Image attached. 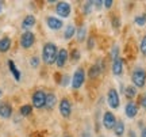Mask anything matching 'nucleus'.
Here are the masks:
<instances>
[{"label": "nucleus", "mask_w": 146, "mask_h": 137, "mask_svg": "<svg viewBox=\"0 0 146 137\" xmlns=\"http://www.w3.org/2000/svg\"><path fill=\"white\" fill-rule=\"evenodd\" d=\"M58 54V47L56 43L53 42H46L42 47V61L46 65H52L56 64Z\"/></svg>", "instance_id": "nucleus-1"}, {"label": "nucleus", "mask_w": 146, "mask_h": 137, "mask_svg": "<svg viewBox=\"0 0 146 137\" xmlns=\"http://www.w3.org/2000/svg\"><path fill=\"white\" fill-rule=\"evenodd\" d=\"M85 72H87V71H85L83 67H78V68L73 72V76H72V79H70V86H72L73 90H80L84 86L85 78H87Z\"/></svg>", "instance_id": "nucleus-2"}, {"label": "nucleus", "mask_w": 146, "mask_h": 137, "mask_svg": "<svg viewBox=\"0 0 146 137\" xmlns=\"http://www.w3.org/2000/svg\"><path fill=\"white\" fill-rule=\"evenodd\" d=\"M131 82H133V86L135 88H142L145 87L146 84V71L141 67L138 68H134V71L131 72Z\"/></svg>", "instance_id": "nucleus-3"}, {"label": "nucleus", "mask_w": 146, "mask_h": 137, "mask_svg": "<svg viewBox=\"0 0 146 137\" xmlns=\"http://www.w3.org/2000/svg\"><path fill=\"white\" fill-rule=\"evenodd\" d=\"M31 103L35 109H43L46 103V92L43 90H36L31 96Z\"/></svg>", "instance_id": "nucleus-4"}, {"label": "nucleus", "mask_w": 146, "mask_h": 137, "mask_svg": "<svg viewBox=\"0 0 146 137\" xmlns=\"http://www.w3.org/2000/svg\"><path fill=\"white\" fill-rule=\"evenodd\" d=\"M58 110L64 118H70L72 116V102L68 98H62L58 102Z\"/></svg>", "instance_id": "nucleus-5"}, {"label": "nucleus", "mask_w": 146, "mask_h": 137, "mask_svg": "<svg viewBox=\"0 0 146 137\" xmlns=\"http://www.w3.org/2000/svg\"><path fill=\"white\" fill-rule=\"evenodd\" d=\"M56 14L61 18H69L72 14V5L68 1H58L56 3Z\"/></svg>", "instance_id": "nucleus-6"}, {"label": "nucleus", "mask_w": 146, "mask_h": 137, "mask_svg": "<svg viewBox=\"0 0 146 137\" xmlns=\"http://www.w3.org/2000/svg\"><path fill=\"white\" fill-rule=\"evenodd\" d=\"M116 117L112 111H104L103 113V117H102V124H103V126L107 129V130H112L114 126L116 125Z\"/></svg>", "instance_id": "nucleus-7"}, {"label": "nucleus", "mask_w": 146, "mask_h": 137, "mask_svg": "<svg viewBox=\"0 0 146 137\" xmlns=\"http://www.w3.org/2000/svg\"><path fill=\"white\" fill-rule=\"evenodd\" d=\"M107 103L111 109H118L120 106V96L116 88H110L107 92Z\"/></svg>", "instance_id": "nucleus-8"}, {"label": "nucleus", "mask_w": 146, "mask_h": 137, "mask_svg": "<svg viewBox=\"0 0 146 137\" xmlns=\"http://www.w3.org/2000/svg\"><path fill=\"white\" fill-rule=\"evenodd\" d=\"M35 43V35L31 31H25L21 37V46L23 49H30Z\"/></svg>", "instance_id": "nucleus-9"}, {"label": "nucleus", "mask_w": 146, "mask_h": 137, "mask_svg": "<svg viewBox=\"0 0 146 137\" xmlns=\"http://www.w3.org/2000/svg\"><path fill=\"white\" fill-rule=\"evenodd\" d=\"M46 25L47 27L50 29V30H54V31H57V30H61L64 27V22L62 19H60L57 16H47L46 18Z\"/></svg>", "instance_id": "nucleus-10"}, {"label": "nucleus", "mask_w": 146, "mask_h": 137, "mask_svg": "<svg viewBox=\"0 0 146 137\" xmlns=\"http://www.w3.org/2000/svg\"><path fill=\"white\" fill-rule=\"evenodd\" d=\"M123 69H125V60L122 57L116 58L111 64V71L114 76H122L123 75Z\"/></svg>", "instance_id": "nucleus-11"}, {"label": "nucleus", "mask_w": 146, "mask_h": 137, "mask_svg": "<svg viewBox=\"0 0 146 137\" xmlns=\"http://www.w3.org/2000/svg\"><path fill=\"white\" fill-rule=\"evenodd\" d=\"M69 60V52L65 49V47H61L58 49V54H57V60H56V65L61 69L65 67V64L68 63Z\"/></svg>", "instance_id": "nucleus-12"}, {"label": "nucleus", "mask_w": 146, "mask_h": 137, "mask_svg": "<svg viewBox=\"0 0 146 137\" xmlns=\"http://www.w3.org/2000/svg\"><path fill=\"white\" fill-rule=\"evenodd\" d=\"M138 103L134 100H129L125 106V114L127 118H135L138 114Z\"/></svg>", "instance_id": "nucleus-13"}, {"label": "nucleus", "mask_w": 146, "mask_h": 137, "mask_svg": "<svg viewBox=\"0 0 146 137\" xmlns=\"http://www.w3.org/2000/svg\"><path fill=\"white\" fill-rule=\"evenodd\" d=\"M11 116H12V106L7 102H0V117L7 120L11 118Z\"/></svg>", "instance_id": "nucleus-14"}, {"label": "nucleus", "mask_w": 146, "mask_h": 137, "mask_svg": "<svg viewBox=\"0 0 146 137\" xmlns=\"http://www.w3.org/2000/svg\"><path fill=\"white\" fill-rule=\"evenodd\" d=\"M36 23V19H35V16L34 15H27L25 16V19L22 21V29L23 30H26V31H29L31 27H34V25Z\"/></svg>", "instance_id": "nucleus-15"}, {"label": "nucleus", "mask_w": 146, "mask_h": 137, "mask_svg": "<svg viewBox=\"0 0 146 137\" xmlns=\"http://www.w3.org/2000/svg\"><path fill=\"white\" fill-rule=\"evenodd\" d=\"M102 74H103V71L100 69V67L96 63H95L94 65H91L88 69V78L91 80H96Z\"/></svg>", "instance_id": "nucleus-16"}, {"label": "nucleus", "mask_w": 146, "mask_h": 137, "mask_svg": "<svg viewBox=\"0 0 146 137\" xmlns=\"http://www.w3.org/2000/svg\"><path fill=\"white\" fill-rule=\"evenodd\" d=\"M57 105V96L54 92H49L46 94V103H45V107L47 110H53Z\"/></svg>", "instance_id": "nucleus-17"}, {"label": "nucleus", "mask_w": 146, "mask_h": 137, "mask_svg": "<svg viewBox=\"0 0 146 137\" xmlns=\"http://www.w3.org/2000/svg\"><path fill=\"white\" fill-rule=\"evenodd\" d=\"M11 43H12V41H11L10 37L0 38V53L8 52V50L11 49Z\"/></svg>", "instance_id": "nucleus-18"}, {"label": "nucleus", "mask_w": 146, "mask_h": 137, "mask_svg": "<svg viewBox=\"0 0 146 137\" xmlns=\"http://www.w3.org/2000/svg\"><path fill=\"white\" fill-rule=\"evenodd\" d=\"M8 67H10V71H11V74H12V76H14V79H15L16 82H21V78H22L21 71L16 68L15 63H14L12 60H8Z\"/></svg>", "instance_id": "nucleus-19"}, {"label": "nucleus", "mask_w": 146, "mask_h": 137, "mask_svg": "<svg viewBox=\"0 0 146 137\" xmlns=\"http://www.w3.org/2000/svg\"><path fill=\"white\" fill-rule=\"evenodd\" d=\"M123 92H125V96L127 98V99H130L133 100L134 98L137 96V88L134 87V86H126L125 87V90H123Z\"/></svg>", "instance_id": "nucleus-20"}, {"label": "nucleus", "mask_w": 146, "mask_h": 137, "mask_svg": "<svg viewBox=\"0 0 146 137\" xmlns=\"http://www.w3.org/2000/svg\"><path fill=\"white\" fill-rule=\"evenodd\" d=\"M76 39H77V42H83L87 39V27L84 25L76 30Z\"/></svg>", "instance_id": "nucleus-21"}, {"label": "nucleus", "mask_w": 146, "mask_h": 137, "mask_svg": "<svg viewBox=\"0 0 146 137\" xmlns=\"http://www.w3.org/2000/svg\"><path fill=\"white\" fill-rule=\"evenodd\" d=\"M74 35H76V27H74V25H68V26L65 27V30H64V38L69 41Z\"/></svg>", "instance_id": "nucleus-22"}, {"label": "nucleus", "mask_w": 146, "mask_h": 137, "mask_svg": "<svg viewBox=\"0 0 146 137\" xmlns=\"http://www.w3.org/2000/svg\"><path fill=\"white\" fill-rule=\"evenodd\" d=\"M114 133L116 137H122L123 134H125L126 132V128H125V124H123V121H116V125L114 126Z\"/></svg>", "instance_id": "nucleus-23"}, {"label": "nucleus", "mask_w": 146, "mask_h": 137, "mask_svg": "<svg viewBox=\"0 0 146 137\" xmlns=\"http://www.w3.org/2000/svg\"><path fill=\"white\" fill-rule=\"evenodd\" d=\"M94 10V0H89V1H85L81 7V11H83L84 15H89L91 11Z\"/></svg>", "instance_id": "nucleus-24"}, {"label": "nucleus", "mask_w": 146, "mask_h": 137, "mask_svg": "<svg viewBox=\"0 0 146 137\" xmlns=\"http://www.w3.org/2000/svg\"><path fill=\"white\" fill-rule=\"evenodd\" d=\"M80 57H81V53H80V50H78L77 47L72 49L70 53H69V58H70L72 63H77L78 60H80Z\"/></svg>", "instance_id": "nucleus-25"}, {"label": "nucleus", "mask_w": 146, "mask_h": 137, "mask_svg": "<svg viewBox=\"0 0 146 137\" xmlns=\"http://www.w3.org/2000/svg\"><path fill=\"white\" fill-rule=\"evenodd\" d=\"M19 111H21V116L29 117L33 113V106H30V105H23V106H21Z\"/></svg>", "instance_id": "nucleus-26"}, {"label": "nucleus", "mask_w": 146, "mask_h": 137, "mask_svg": "<svg viewBox=\"0 0 146 137\" xmlns=\"http://www.w3.org/2000/svg\"><path fill=\"white\" fill-rule=\"evenodd\" d=\"M119 46L118 45H114V46L111 47V52H110V57H111V60L114 61V60H116V58H119Z\"/></svg>", "instance_id": "nucleus-27"}, {"label": "nucleus", "mask_w": 146, "mask_h": 137, "mask_svg": "<svg viewBox=\"0 0 146 137\" xmlns=\"http://www.w3.org/2000/svg\"><path fill=\"white\" fill-rule=\"evenodd\" d=\"M134 23L138 25V26H145L146 25V14H142V15H138L134 18Z\"/></svg>", "instance_id": "nucleus-28"}, {"label": "nucleus", "mask_w": 146, "mask_h": 137, "mask_svg": "<svg viewBox=\"0 0 146 137\" xmlns=\"http://www.w3.org/2000/svg\"><path fill=\"white\" fill-rule=\"evenodd\" d=\"M95 46H96V38H95L94 35L87 37V49H88V50H92Z\"/></svg>", "instance_id": "nucleus-29"}, {"label": "nucleus", "mask_w": 146, "mask_h": 137, "mask_svg": "<svg viewBox=\"0 0 146 137\" xmlns=\"http://www.w3.org/2000/svg\"><path fill=\"white\" fill-rule=\"evenodd\" d=\"M70 76L69 75H64L62 78H61V80H60V84L62 86V87H66L68 84H70Z\"/></svg>", "instance_id": "nucleus-30"}, {"label": "nucleus", "mask_w": 146, "mask_h": 137, "mask_svg": "<svg viewBox=\"0 0 146 137\" xmlns=\"http://www.w3.org/2000/svg\"><path fill=\"white\" fill-rule=\"evenodd\" d=\"M139 50H141V53L146 57V35H145L143 38H142L141 45H139Z\"/></svg>", "instance_id": "nucleus-31"}, {"label": "nucleus", "mask_w": 146, "mask_h": 137, "mask_svg": "<svg viewBox=\"0 0 146 137\" xmlns=\"http://www.w3.org/2000/svg\"><path fill=\"white\" fill-rule=\"evenodd\" d=\"M111 22H112V27L114 29H119L120 27V21H119V16H112V19H111Z\"/></svg>", "instance_id": "nucleus-32"}, {"label": "nucleus", "mask_w": 146, "mask_h": 137, "mask_svg": "<svg viewBox=\"0 0 146 137\" xmlns=\"http://www.w3.org/2000/svg\"><path fill=\"white\" fill-rule=\"evenodd\" d=\"M138 105L142 106L143 109H146V92H143V94L139 96V100H138Z\"/></svg>", "instance_id": "nucleus-33"}, {"label": "nucleus", "mask_w": 146, "mask_h": 137, "mask_svg": "<svg viewBox=\"0 0 146 137\" xmlns=\"http://www.w3.org/2000/svg\"><path fill=\"white\" fill-rule=\"evenodd\" d=\"M30 65H31L33 68H36V67L39 65V58L36 57V56L31 57V58H30Z\"/></svg>", "instance_id": "nucleus-34"}, {"label": "nucleus", "mask_w": 146, "mask_h": 137, "mask_svg": "<svg viewBox=\"0 0 146 137\" xmlns=\"http://www.w3.org/2000/svg\"><path fill=\"white\" fill-rule=\"evenodd\" d=\"M112 4H114L112 0H103V7H106L107 10H110V8L112 7Z\"/></svg>", "instance_id": "nucleus-35"}, {"label": "nucleus", "mask_w": 146, "mask_h": 137, "mask_svg": "<svg viewBox=\"0 0 146 137\" xmlns=\"http://www.w3.org/2000/svg\"><path fill=\"white\" fill-rule=\"evenodd\" d=\"M103 7V0H96V1H94V8H96V10H100Z\"/></svg>", "instance_id": "nucleus-36"}, {"label": "nucleus", "mask_w": 146, "mask_h": 137, "mask_svg": "<svg viewBox=\"0 0 146 137\" xmlns=\"http://www.w3.org/2000/svg\"><path fill=\"white\" fill-rule=\"evenodd\" d=\"M81 137H91V132H84V133H81Z\"/></svg>", "instance_id": "nucleus-37"}, {"label": "nucleus", "mask_w": 146, "mask_h": 137, "mask_svg": "<svg viewBox=\"0 0 146 137\" xmlns=\"http://www.w3.org/2000/svg\"><path fill=\"white\" fill-rule=\"evenodd\" d=\"M141 137H146V126L142 128V132H141Z\"/></svg>", "instance_id": "nucleus-38"}, {"label": "nucleus", "mask_w": 146, "mask_h": 137, "mask_svg": "<svg viewBox=\"0 0 146 137\" xmlns=\"http://www.w3.org/2000/svg\"><path fill=\"white\" fill-rule=\"evenodd\" d=\"M129 137H137L134 130H129Z\"/></svg>", "instance_id": "nucleus-39"}, {"label": "nucleus", "mask_w": 146, "mask_h": 137, "mask_svg": "<svg viewBox=\"0 0 146 137\" xmlns=\"http://www.w3.org/2000/svg\"><path fill=\"white\" fill-rule=\"evenodd\" d=\"M3 10V1H0V11Z\"/></svg>", "instance_id": "nucleus-40"}, {"label": "nucleus", "mask_w": 146, "mask_h": 137, "mask_svg": "<svg viewBox=\"0 0 146 137\" xmlns=\"http://www.w3.org/2000/svg\"><path fill=\"white\" fill-rule=\"evenodd\" d=\"M1 95H3V91H1V88H0V96H1Z\"/></svg>", "instance_id": "nucleus-41"}, {"label": "nucleus", "mask_w": 146, "mask_h": 137, "mask_svg": "<svg viewBox=\"0 0 146 137\" xmlns=\"http://www.w3.org/2000/svg\"><path fill=\"white\" fill-rule=\"evenodd\" d=\"M98 137H104V136H98Z\"/></svg>", "instance_id": "nucleus-42"}, {"label": "nucleus", "mask_w": 146, "mask_h": 137, "mask_svg": "<svg viewBox=\"0 0 146 137\" xmlns=\"http://www.w3.org/2000/svg\"><path fill=\"white\" fill-rule=\"evenodd\" d=\"M65 137H72V136H65Z\"/></svg>", "instance_id": "nucleus-43"}]
</instances>
